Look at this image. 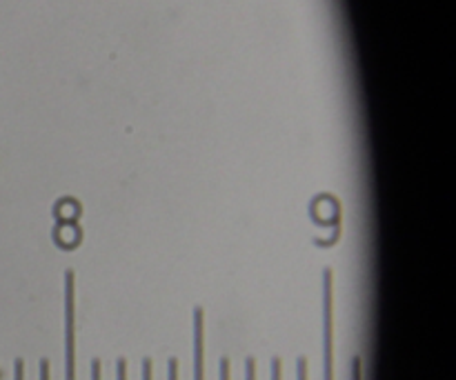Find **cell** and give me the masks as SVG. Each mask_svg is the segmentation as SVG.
<instances>
[{
    "label": "cell",
    "instance_id": "cell-1",
    "mask_svg": "<svg viewBox=\"0 0 456 380\" xmlns=\"http://www.w3.org/2000/svg\"><path fill=\"white\" fill-rule=\"evenodd\" d=\"M74 271H65V380H76Z\"/></svg>",
    "mask_w": 456,
    "mask_h": 380
},
{
    "label": "cell",
    "instance_id": "cell-2",
    "mask_svg": "<svg viewBox=\"0 0 456 380\" xmlns=\"http://www.w3.org/2000/svg\"><path fill=\"white\" fill-rule=\"evenodd\" d=\"M325 380H334L332 374V270H325Z\"/></svg>",
    "mask_w": 456,
    "mask_h": 380
},
{
    "label": "cell",
    "instance_id": "cell-3",
    "mask_svg": "<svg viewBox=\"0 0 456 380\" xmlns=\"http://www.w3.org/2000/svg\"><path fill=\"white\" fill-rule=\"evenodd\" d=\"M205 325L203 310H194V380H205Z\"/></svg>",
    "mask_w": 456,
    "mask_h": 380
},
{
    "label": "cell",
    "instance_id": "cell-4",
    "mask_svg": "<svg viewBox=\"0 0 456 380\" xmlns=\"http://www.w3.org/2000/svg\"><path fill=\"white\" fill-rule=\"evenodd\" d=\"M245 380H256V363H254V359L245 360Z\"/></svg>",
    "mask_w": 456,
    "mask_h": 380
},
{
    "label": "cell",
    "instance_id": "cell-5",
    "mask_svg": "<svg viewBox=\"0 0 456 380\" xmlns=\"http://www.w3.org/2000/svg\"><path fill=\"white\" fill-rule=\"evenodd\" d=\"M272 380H283V368H281V360H272Z\"/></svg>",
    "mask_w": 456,
    "mask_h": 380
},
{
    "label": "cell",
    "instance_id": "cell-6",
    "mask_svg": "<svg viewBox=\"0 0 456 380\" xmlns=\"http://www.w3.org/2000/svg\"><path fill=\"white\" fill-rule=\"evenodd\" d=\"M297 380H307V360L305 359H298Z\"/></svg>",
    "mask_w": 456,
    "mask_h": 380
},
{
    "label": "cell",
    "instance_id": "cell-7",
    "mask_svg": "<svg viewBox=\"0 0 456 380\" xmlns=\"http://www.w3.org/2000/svg\"><path fill=\"white\" fill-rule=\"evenodd\" d=\"M116 380H127V363L125 360L116 363Z\"/></svg>",
    "mask_w": 456,
    "mask_h": 380
},
{
    "label": "cell",
    "instance_id": "cell-8",
    "mask_svg": "<svg viewBox=\"0 0 456 380\" xmlns=\"http://www.w3.org/2000/svg\"><path fill=\"white\" fill-rule=\"evenodd\" d=\"M13 380H25V365H22V360L13 363Z\"/></svg>",
    "mask_w": 456,
    "mask_h": 380
},
{
    "label": "cell",
    "instance_id": "cell-9",
    "mask_svg": "<svg viewBox=\"0 0 456 380\" xmlns=\"http://www.w3.org/2000/svg\"><path fill=\"white\" fill-rule=\"evenodd\" d=\"M352 380H363V376H361V359H359V356L352 360Z\"/></svg>",
    "mask_w": 456,
    "mask_h": 380
},
{
    "label": "cell",
    "instance_id": "cell-10",
    "mask_svg": "<svg viewBox=\"0 0 456 380\" xmlns=\"http://www.w3.org/2000/svg\"><path fill=\"white\" fill-rule=\"evenodd\" d=\"M221 380H230V360L221 359Z\"/></svg>",
    "mask_w": 456,
    "mask_h": 380
},
{
    "label": "cell",
    "instance_id": "cell-11",
    "mask_svg": "<svg viewBox=\"0 0 456 380\" xmlns=\"http://www.w3.org/2000/svg\"><path fill=\"white\" fill-rule=\"evenodd\" d=\"M169 380H178V360H169Z\"/></svg>",
    "mask_w": 456,
    "mask_h": 380
},
{
    "label": "cell",
    "instance_id": "cell-12",
    "mask_svg": "<svg viewBox=\"0 0 456 380\" xmlns=\"http://www.w3.org/2000/svg\"><path fill=\"white\" fill-rule=\"evenodd\" d=\"M40 380H49V363L40 360Z\"/></svg>",
    "mask_w": 456,
    "mask_h": 380
},
{
    "label": "cell",
    "instance_id": "cell-13",
    "mask_svg": "<svg viewBox=\"0 0 456 380\" xmlns=\"http://www.w3.org/2000/svg\"><path fill=\"white\" fill-rule=\"evenodd\" d=\"M92 380H101V360L92 363Z\"/></svg>",
    "mask_w": 456,
    "mask_h": 380
},
{
    "label": "cell",
    "instance_id": "cell-14",
    "mask_svg": "<svg viewBox=\"0 0 456 380\" xmlns=\"http://www.w3.org/2000/svg\"><path fill=\"white\" fill-rule=\"evenodd\" d=\"M142 380H151V360L142 363Z\"/></svg>",
    "mask_w": 456,
    "mask_h": 380
}]
</instances>
